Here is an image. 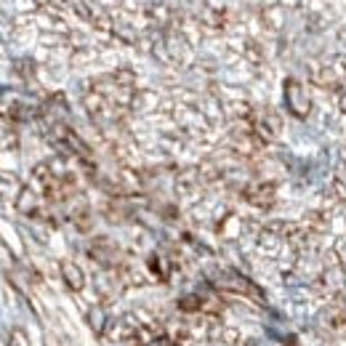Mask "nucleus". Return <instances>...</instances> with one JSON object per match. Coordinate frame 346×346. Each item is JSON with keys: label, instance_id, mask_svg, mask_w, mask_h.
<instances>
[{"label": "nucleus", "instance_id": "obj_2", "mask_svg": "<svg viewBox=\"0 0 346 346\" xmlns=\"http://www.w3.org/2000/svg\"><path fill=\"white\" fill-rule=\"evenodd\" d=\"M8 346H32L29 343V336L21 328H14L11 330V336H8Z\"/></svg>", "mask_w": 346, "mask_h": 346}, {"label": "nucleus", "instance_id": "obj_1", "mask_svg": "<svg viewBox=\"0 0 346 346\" xmlns=\"http://www.w3.org/2000/svg\"><path fill=\"white\" fill-rule=\"evenodd\" d=\"M64 280H67V285L72 290H80L83 288V274H80V269L72 266V264H64Z\"/></svg>", "mask_w": 346, "mask_h": 346}]
</instances>
